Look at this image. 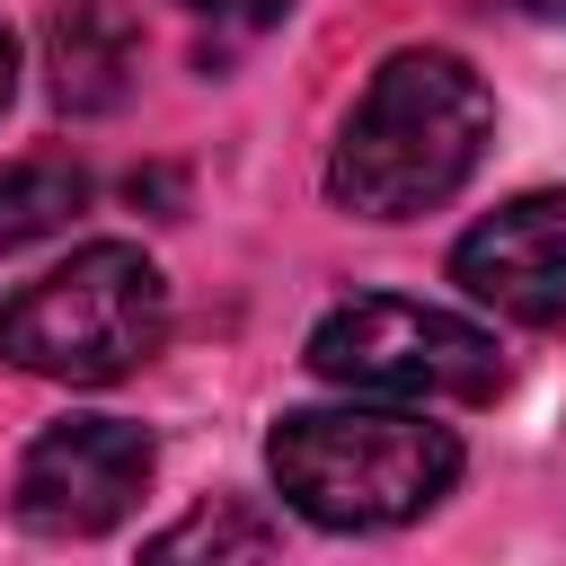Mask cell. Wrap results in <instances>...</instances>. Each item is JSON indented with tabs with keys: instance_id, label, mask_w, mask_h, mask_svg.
Instances as JSON below:
<instances>
[{
	"instance_id": "8",
	"label": "cell",
	"mask_w": 566,
	"mask_h": 566,
	"mask_svg": "<svg viewBox=\"0 0 566 566\" xmlns=\"http://www.w3.org/2000/svg\"><path fill=\"white\" fill-rule=\"evenodd\" d=\"M80 212H88V168H80V159L35 150V159H9V168H0V256L71 230Z\"/></svg>"
},
{
	"instance_id": "4",
	"label": "cell",
	"mask_w": 566,
	"mask_h": 566,
	"mask_svg": "<svg viewBox=\"0 0 566 566\" xmlns=\"http://www.w3.org/2000/svg\"><path fill=\"white\" fill-rule=\"evenodd\" d=\"M310 371L363 398H495L504 389V354L486 327L398 301V292H363L327 310L310 327Z\"/></svg>"
},
{
	"instance_id": "3",
	"label": "cell",
	"mask_w": 566,
	"mask_h": 566,
	"mask_svg": "<svg viewBox=\"0 0 566 566\" xmlns=\"http://www.w3.org/2000/svg\"><path fill=\"white\" fill-rule=\"evenodd\" d=\"M159 336H168V283L124 239L71 248L53 274H35L0 310V354L35 380H71V389L142 371L159 354Z\"/></svg>"
},
{
	"instance_id": "12",
	"label": "cell",
	"mask_w": 566,
	"mask_h": 566,
	"mask_svg": "<svg viewBox=\"0 0 566 566\" xmlns=\"http://www.w3.org/2000/svg\"><path fill=\"white\" fill-rule=\"evenodd\" d=\"M9 88H18V35L0 27V106H9Z\"/></svg>"
},
{
	"instance_id": "5",
	"label": "cell",
	"mask_w": 566,
	"mask_h": 566,
	"mask_svg": "<svg viewBox=\"0 0 566 566\" xmlns=\"http://www.w3.org/2000/svg\"><path fill=\"white\" fill-rule=\"evenodd\" d=\"M142 486H150V433L124 416H71L27 442L9 504L44 539H97L142 504Z\"/></svg>"
},
{
	"instance_id": "10",
	"label": "cell",
	"mask_w": 566,
	"mask_h": 566,
	"mask_svg": "<svg viewBox=\"0 0 566 566\" xmlns=\"http://www.w3.org/2000/svg\"><path fill=\"white\" fill-rule=\"evenodd\" d=\"M195 18H212V27H274L292 0H186Z\"/></svg>"
},
{
	"instance_id": "1",
	"label": "cell",
	"mask_w": 566,
	"mask_h": 566,
	"mask_svg": "<svg viewBox=\"0 0 566 566\" xmlns=\"http://www.w3.org/2000/svg\"><path fill=\"white\" fill-rule=\"evenodd\" d=\"M486 133H495V97L460 53H389L345 115L327 195L363 221H416L469 186Z\"/></svg>"
},
{
	"instance_id": "13",
	"label": "cell",
	"mask_w": 566,
	"mask_h": 566,
	"mask_svg": "<svg viewBox=\"0 0 566 566\" xmlns=\"http://www.w3.org/2000/svg\"><path fill=\"white\" fill-rule=\"evenodd\" d=\"M531 18H548V27H566V0H522Z\"/></svg>"
},
{
	"instance_id": "7",
	"label": "cell",
	"mask_w": 566,
	"mask_h": 566,
	"mask_svg": "<svg viewBox=\"0 0 566 566\" xmlns=\"http://www.w3.org/2000/svg\"><path fill=\"white\" fill-rule=\"evenodd\" d=\"M142 71V27L124 0H53L44 18V88L62 115H115Z\"/></svg>"
},
{
	"instance_id": "2",
	"label": "cell",
	"mask_w": 566,
	"mask_h": 566,
	"mask_svg": "<svg viewBox=\"0 0 566 566\" xmlns=\"http://www.w3.org/2000/svg\"><path fill=\"white\" fill-rule=\"evenodd\" d=\"M274 486L318 531H389L451 495L460 442L407 407H301L265 442Z\"/></svg>"
},
{
	"instance_id": "9",
	"label": "cell",
	"mask_w": 566,
	"mask_h": 566,
	"mask_svg": "<svg viewBox=\"0 0 566 566\" xmlns=\"http://www.w3.org/2000/svg\"><path fill=\"white\" fill-rule=\"evenodd\" d=\"M274 539H283L274 522H256L248 504H230V495H221V504H203V513L168 522V531L150 539V557H203V548H212V557H256V548H274Z\"/></svg>"
},
{
	"instance_id": "11",
	"label": "cell",
	"mask_w": 566,
	"mask_h": 566,
	"mask_svg": "<svg viewBox=\"0 0 566 566\" xmlns=\"http://www.w3.org/2000/svg\"><path fill=\"white\" fill-rule=\"evenodd\" d=\"M124 195H133V203H159V212H177V177H168V168H133V177H124Z\"/></svg>"
},
{
	"instance_id": "6",
	"label": "cell",
	"mask_w": 566,
	"mask_h": 566,
	"mask_svg": "<svg viewBox=\"0 0 566 566\" xmlns=\"http://www.w3.org/2000/svg\"><path fill=\"white\" fill-rule=\"evenodd\" d=\"M451 274L469 301H486L522 327H566V186L513 195L504 212H486L451 248Z\"/></svg>"
}]
</instances>
